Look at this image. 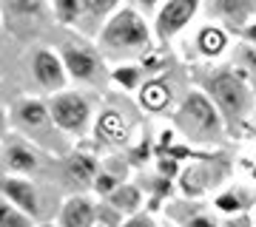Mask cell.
<instances>
[{
	"instance_id": "7402d4cb",
	"label": "cell",
	"mask_w": 256,
	"mask_h": 227,
	"mask_svg": "<svg viewBox=\"0 0 256 227\" xmlns=\"http://www.w3.org/2000/svg\"><path fill=\"white\" fill-rule=\"evenodd\" d=\"M82 3V17L88 20H108L120 9V0H80Z\"/></svg>"
},
{
	"instance_id": "1f68e13d",
	"label": "cell",
	"mask_w": 256,
	"mask_h": 227,
	"mask_svg": "<svg viewBox=\"0 0 256 227\" xmlns=\"http://www.w3.org/2000/svg\"><path fill=\"white\" fill-rule=\"evenodd\" d=\"M6 131H9V114L0 108V134H6Z\"/></svg>"
},
{
	"instance_id": "484cf974",
	"label": "cell",
	"mask_w": 256,
	"mask_h": 227,
	"mask_svg": "<svg viewBox=\"0 0 256 227\" xmlns=\"http://www.w3.org/2000/svg\"><path fill=\"white\" fill-rule=\"evenodd\" d=\"M120 185H122V182H120V173H114V171H100V173H97V179H94V191L108 199V196L117 191Z\"/></svg>"
},
{
	"instance_id": "e0dca14e",
	"label": "cell",
	"mask_w": 256,
	"mask_h": 227,
	"mask_svg": "<svg viewBox=\"0 0 256 227\" xmlns=\"http://www.w3.org/2000/svg\"><path fill=\"white\" fill-rule=\"evenodd\" d=\"M94 131H97V139L100 142H111V145L126 142V136H128V125H126V119H122L120 111H102L100 119H97V125H94Z\"/></svg>"
},
{
	"instance_id": "30bf717a",
	"label": "cell",
	"mask_w": 256,
	"mask_h": 227,
	"mask_svg": "<svg viewBox=\"0 0 256 227\" xmlns=\"http://www.w3.org/2000/svg\"><path fill=\"white\" fill-rule=\"evenodd\" d=\"M0 193L6 196L9 205L23 210L26 216L37 219L40 216V196H37L34 185L23 176H0Z\"/></svg>"
},
{
	"instance_id": "ba28073f",
	"label": "cell",
	"mask_w": 256,
	"mask_h": 227,
	"mask_svg": "<svg viewBox=\"0 0 256 227\" xmlns=\"http://www.w3.org/2000/svg\"><path fill=\"white\" fill-rule=\"evenodd\" d=\"M222 176H225V171H222L214 159L194 162L180 173V191H182L188 199H196V196H205L210 188H216L222 182Z\"/></svg>"
},
{
	"instance_id": "44dd1931",
	"label": "cell",
	"mask_w": 256,
	"mask_h": 227,
	"mask_svg": "<svg viewBox=\"0 0 256 227\" xmlns=\"http://www.w3.org/2000/svg\"><path fill=\"white\" fill-rule=\"evenodd\" d=\"M66 171H68V179H74L77 185H94V179H97L100 168H97V159H94V156L74 154V156H68Z\"/></svg>"
},
{
	"instance_id": "d4e9b609",
	"label": "cell",
	"mask_w": 256,
	"mask_h": 227,
	"mask_svg": "<svg viewBox=\"0 0 256 227\" xmlns=\"http://www.w3.org/2000/svg\"><path fill=\"white\" fill-rule=\"evenodd\" d=\"M111 77H114V82H120L128 91H137L142 85V68L140 65H117L111 71Z\"/></svg>"
},
{
	"instance_id": "7c38bea8",
	"label": "cell",
	"mask_w": 256,
	"mask_h": 227,
	"mask_svg": "<svg viewBox=\"0 0 256 227\" xmlns=\"http://www.w3.org/2000/svg\"><path fill=\"white\" fill-rule=\"evenodd\" d=\"M214 14L222 26L242 31L248 23H254L256 0H214Z\"/></svg>"
},
{
	"instance_id": "6da1fadb",
	"label": "cell",
	"mask_w": 256,
	"mask_h": 227,
	"mask_svg": "<svg viewBox=\"0 0 256 227\" xmlns=\"http://www.w3.org/2000/svg\"><path fill=\"white\" fill-rule=\"evenodd\" d=\"M97 43L111 57H137L151 51V28L137 9H117L100 28Z\"/></svg>"
},
{
	"instance_id": "9a60e30c",
	"label": "cell",
	"mask_w": 256,
	"mask_h": 227,
	"mask_svg": "<svg viewBox=\"0 0 256 227\" xmlns=\"http://www.w3.org/2000/svg\"><path fill=\"white\" fill-rule=\"evenodd\" d=\"M228 31L216 23H208V26L200 28V34H196V48H200L202 57H210V60H216L228 51Z\"/></svg>"
},
{
	"instance_id": "d6a6232c",
	"label": "cell",
	"mask_w": 256,
	"mask_h": 227,
	"mask_svg": "<svg viewBox=\"0 0 256 227\" xmlns=\"http://www.w3.org/2000/svg\"><path fill=\"white\" fill-rule=\"evenodd\" d=\"M40 227H57V225H40Z\"/></svg>"
},
{
	"instance_id": "7a4b0ae2",
	"label": "cell",
	"mask_w": 256,
	"mask_h": 227,
	"mask_svg": "<svg viewBox=\"0 0 256 227\" xmlns=\"http://www.w3.org/2000/svg\"><path fill=\"white\" fill-rule=\"evenodd\" d=\"M205 94H208V100L216 105L220 117L230 128L242 125L248 114H250V108H254V88L236 68L214 71L205 80Z\"/></svg>"
},
{
	"instance_id": "52a82bcc",
	"label": "cell",
	"mask_w": 256,
	"mask_h": 227,
	"mask_svg": "<svg viewBox=\"0 0 256 227\" xmlns=\"http://www.w3.org/2000/svg\"><path fill=\"white\" fill-rule=\"evenodd\" d=\"M60 60L66 65V74L77 82H94L100 77V54L80 43H66L60 48Z\"/></svg>"
},
{
	"instance_id": "8992f818",
	"label": "cell",
	"mask_w": 256,
	"mask_h": 227,
	"mask_svg": "<svg viewBox=\"0 0 256 227\" xmlns=\"http://www.w3.org/2000/svg\"><path fill=\"white\" fill-rule=\"evenodd\" d=\"M12 119H14V125L26 136H34L40 142H46L48 136L57 131L54 122H52V114H48V105L43 100H34V97H26V100L14 102Z\"/></svg>"
},
{
	"instance_id": "ffe728a7",
	"label": "cell",
	"mask_w": 256,
	"mask_h": 227,
	"mask_svg": "<svg viewBox=\"0 0 256 227\" xmlns=\"http://www.w3.org/2000/svg\"><path fill=\"white\" fill-rule=\"evenodd\" d=\"M140 205H142V191L137 185H128V182H122L117 191L108 196V208L117 210V213H126V216L140 213Z\"/></svg>"
},
{
	"instance_id": "2e32d148",
	"label": "cell",
	"mask_w": 256,
	"mask_h": 227,
	"mask_svg": "<svg viewBox=\"0 0 256 227\" xmlns=\"http://www.w3.org/2000/svg\"><path fill=\"white\" fill-rule=\"evenodd\" d=\"M176 205H180V208H171L168 213H171L182 227H222L220 222H216V216L208 213L200 202H176Z\"/></svg>"
},
{
	"instance_id": "3957f363",
	"label": "cell",
	"mask_w": 256,
	"mask_h": 227,
	"mask_svg": "<svg viewBox=\"0 0 256 227\" xmlns=\"http://www.w3.org/2000/svg\"><path fill=\"white\" fill-rule=\"evenodd\" d=\"M174 125L188 142H196V145H216L225 134V119L202 91H191L182 100V105L174 114Z\"/></svg>"
},
{
	"instance_id": "f1b7e54d",
	"label": "cell",
	"mask_w": 256,
	"mask_h": 227,
	"mask_svg": "<svg viewBox=\"0 0 256 227\" xmlns=\"http://www.w3.org/2000/svg\"><path fill=\"white\" fill-rule=\"evenodd\" d=\"M222 227H254V222H250V216H245V213H239V216H230L228 222Z\"/></svg>"
},
{
	"instance_id": "5b68a950",
	"label": "cell",
	"mask_w": 256,
	"mask_h": 227,
	"mask_svg": "<svg viewBox=\"0 0 256 227\" xmlns=\"http://www.w3.org/2000/svg\"><path fill=\"white\" fill-rule=\"evenodd\" d=\"M202 0H165L154 17V34L160 43L174 40L176 34H182L185 28L194 23L196 11H200Z\"/></svg>"
},
{
	"instance_id": "4316f807",
	"label": "cell",
	"mask_w": 256,
	"mask_h": 227,
	"mask_svg": "<svg viewBox=\"0 0 256 227\" xmlns=\"http://www.w3.org/2000/svg\"><path fill=\"white\" fill-rule=\"evenodd\" d=\"M156 168H160V173H162V176H174L180 165H176V159H174V156H165V154H160V159H156Z\"/></svg>"
},
{
	"instance_id": "83f0119b",
	"label": "cell",
	"mask_w": 256,
	"mask_h": 227,
	"mask_svg": "<svg viewBox=\"0 0 256 227\" xmlns=\"http://www.w3.org/2000/svg\"><path fill=\"white\" fill-rule=\"evenodd\" d=\"M122 227H156V225L151 222V216H146V213H134V216H128L126 222H122Z\"/></svg>"
},
{
	"instance_id": "5bb4252c",
	"label": "cell",
	"mask_w": 256,
	"mask_h": 227,
	"mask_svg": "<svg viewBox=\"0 0 256 227\" xmlns=\"http://www.w3.org/2000/svg\"><path fill=\"white\" fill-rule=\"evenodd\" d=\"M256 193L250 188H242V185H234L228 191L216 193V199H214V208L220 210V213H228V216H239V213H245L250 205H254Z\"/></svg>"
},
{
	"instance_id": "cb8c5ba5",
	"label": "cell",
	"mask_w": 256,
	"mask_h": 227,
	"mask_svg": "<svg viewBox=\"0 0 256 227\" xmlns=\"http://www.w3.org/2000/svg\"><path fill=\"white\" fill-rule=\"evenodd\" d=\"M32 222H34L32 216H26L6 199H0V227H32Z\"/></svg>"
},
{
	"instance_id": "8fae6325",
	"label": "cell",
	"mask_w": 256,
	"mask_h": 227,
	"mask_svg": "<svg viewBox=\"0 0 256 227\" xmlns=\"http://www.w3.org/2000/svg\"><path fill=\"white\" fill-rule=\"evenodd\" d=\"M57 227H97V205L86 196H68L60 208Z\"/></svg>"
},
{
	"instance_id": "836d02e7",
	"label": "cell",
	"mask_w": 256,
	"mask_h": 227,
	"mask_svg": "<svg viewBox=\"0 0 256 227\" xmlns=\"http://www.w3.org/2000/svg\"><path fill=\"white\" fill-rule=\"evenodd\" d=\"M97 227H108V225H97Z\"/></svg>"
},
{
	"instance_id": "277c9868",
	"label": "cell",
	"mask_w": 256,
	"mask_h": 227,
	"mask_svg": "<svg viewBox=\"0 0 256 227\" xmlns=\"http://www.w3.org/2000/svg\"><path fill=\"white\" fill-rule=\"evenodd\" d=\"M46 105L57 131L74 134V136L86 134V128L92 122V105H88V100L82 94H77V91H57V94L48 97Z\"/></svg>"
},
{
	"instance_id": "603a6c76",
	"label": "cell",
	"mask_w": 256,
	"mask_h": 227,
	"mask_svg": "<svg viewBox=\"0 0 256 227\" xmlns=\"http://www.w3.org/2000/svg\"><path fill=\"white\" fill-rule=\"evenodd\" d=\"M52 9H54L57 23H77L82 17V3L80 0H52Z\"/></svg>"
},
{
	"instance_id": "f546056e",
	"label": "cell",
	"mask_w": 256,
	"mask_h": 227,
	"mask_svg": "<svg viewBox=\"0 0 256 227\" xmlns=\"http://www.w3.org/2000/svg\"><path fill=\"white\" fill-rule=\"evenodd\" d=\"M242 37H245L250 45H256V20H254V23H248V26L242 28Z\"/></svg>"
},
{
	"instance_id": "ac0fdd59",
	"label": "cell",
	"mask_w": 256,
	"mask_h": 227,
	"mask_svg": "<svg viewBox=\"0 0 256 227\" xmlns=\"http://www.w3.org/2000/svg\"><path fill=\"white\" fill-rule=\"evenodd\" d=\"M6 168L14 173H32L40 168V156H37V151L32 145H26V142H12L9 148H6Z\"/></svg>"
},
{
	"instance_id": "4dcf8cb0",
	"label": "cell",
	"mask_w": 256,
	"mask_h": 227,
	"mask_svg": "<svg viewBox=\"0 0 256 227\" xmlns=\"http://www.w3.org/2000/svg\"><path fill=\"white\" fill-rule=\"evenodd\" d=\"M137 6H140V9H142V11H160V0H137Z\"/></svg>"
},
{
	"instance_id": "4fadbf2b",
	"label": "cell",
	"mask_w": 256,
	"mask_h": 227,
	"mask_svg": "<svg viewBox=\"0 0 256 227\" xmlns=\"http://www.w3.org/2000/svg\"><path fill=\"white\" fill-rule=\"evenodd\" d=\"M3 11H6V20L12 26L14 23H23V26H37L46 9H43V0H3Z\"/></svg>"
},
{
	"instance_id": "d6986e66",
	"label": "cell",
	"mask_w": 256,
	"mask_h": 227,
	"mask_svg": "<svg viewBox=\"0 0 256 227\" xmlns=\"http://www.w3.org/2000/svg\"><path fill=\"white\" fill-rule=\"evenodd\" d=\"M168 102H171V85L165 80H148L140 85V105L146 111L160 114L168 108Z\"/></svg>"
},
{
	"instance_id": "9c48e42d",
	"label": "cell",
	"mask_w": 256,
	"mask_h": 227,
	"mask_svg": "<svg viewBox=\"0 0 256 227\" xmlns=\"http://www.w3.org/2000/svg\"><path fill=\"white\" fill-rule=\"evenodd\" d=\"M32 74H34L37 85L52 91V94L63 91L66 88V77H68L60 54L52 51V48H37L34 54H32Z\"/></svg>"
}]
</instances>
